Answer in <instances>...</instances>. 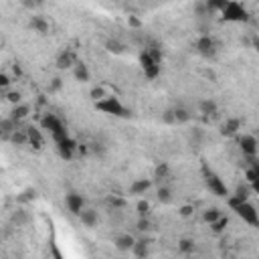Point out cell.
Here are the masks:
<instances>
[{
	"label": "cell",
	"mask_w": 259,
	"mask_h": 259,
	"mask_svg": "<svg viewBox=\"0 0 259 259\" xmlns=\"http://www.w3.org/2000/svg\"><path fill=\"white\" fill-rule=\"evenodd\" d=\"M229 206L235 210V214L239 217V219H243L247 225H251V227H257L259 225V212H257V208L249 202V200H241V198H235V196H231L229 198Z\"/></svg>",
	"instance_id": "obj_1"
},
{
	"label": "cell",
	"mask_w": 259,
	"mask_h": 259,
	"mask_svg": "<svg viewBox=\"0 0 259 259\" xmlns=\"http://www.w3.org/2000/svg\"><path fill=\"white\" fill-rule=\"evenodd\" d=\"M140 65H142V69H144V73H146V77L148 79H154V77H158V73H160V53L158 51H144L142 55H140Z\"/></svg>",
	"instance_id": "obj_2"
},
{
	"label": "cell",
	"mask_w": 259,
	"mask_h": 259,
	"mask_svg": "<svg viewBox=\"0 0 259 259\" xmlns=\"http://www.w3.org/2000/svg\"><path fill=\"white\" fill-rule=\"evenodd\" d=\"M95 107H97L99 111L107 113V115H117V117L127 115V109L123 107V103H121L117 97H113V95H107V97L95 101Z\"/></svg>",
	"instance_id": "obj_3"
},
{
	"label": "cell",
	"mask_w": 259,
	"mask_h": 259,
	"mask_svg": "<svg viewBox=\"0 0 259 259\" xmlns=\"http://www.w3.org/2000/svg\"><path fill=\"white\" fill-rule=\"evenodd\" d=\"M40 123H42V127L53 136V140H55V142H59V140H63V138H67V136H69V134H67L65 123H63L57 115H53V113H47V115L40 119Z\"/></svg>",
	"instance_id": "obj_4"
},
{
	"label": "cell",
	"mask_w": 259,
	"mask_h": 259,
	"mask_svg": "<svg viewBox=\"0 0 259 259\" xmlns=\"http://www.w3.org/2000/svg\"><path fill=\"white\" fill-rule=\"evenodd\" d=\"M202 178H204L206 188H208L212 194H217V196H227V194H229V190H227L225 182L221 180V176H219L214 170H210L208 166L202 168Z\"/></svg>",
	"instance_id": "obj_5"
},
{
	"label": "cell",
	"mask_w": 259,
	"mask_h": 259,
	"mask_svg": "<svg viewBox=\"0 0 259 259\" xmlns=\"http://www.w3.org/2000/svg\"><path fill=\"white\" fill-rule=\"evenodd\" d=\"M221 16H223V20H227V22H247V20H249L247 10H245L237 0H229V4L221 10Z\"/></svg>",
	"instance_id": "obj_6"
},
{
	"label": "cell",
	"mask_w": 259,
	"mask_h": 259,
	"mask_svg": "<svg viewBox=\"0 0 259 259\" xmlns=\"http://www.w3.org/2000/svg\"><path fill=\"white\" fill-rule=\"evenodd\" d=\"M196 53L200 57H204V59H214L217 53H219V45H217V40L212 36H206L204 34V36H200L196 40Z\"/></svg>",
	"instance_id": "obj_7"
},
{
	"label": "cell",
	"mask_w": 259,
	"mask_h": 259,
	"mask_svg": "<svg viewBox=\"0 0 259 259\" xmlns=\"http://www.w3.org/2000/svg\"><path fill=\"white\" fill-rule=\"evenodd\" d=\"M239 148H241V152H243L245 156L255 158V154H257V150H259L257 138H255V136H251V134H243V136L239 138Z\"/></svg>",
	"instance_id": "obj_8"
},
{
	"label": "cell",
	"mask_w": 259,
	"mask_h": 259,
	"mask_svg": "<svg viewBox=\"0 0 259 259\" xmlns=\"http://www.w3.org/2000/svg\"><path fill=\"white\" fill-rule=\"evenodd\" d=\"M57 150H59V156H61V158L71 160L73 154H75V150H77V144H75V140H71V138L67 136V138H63V140L57 142Z\"/></svg>",
	"instance_id": "obj_9"
},
{
	"label": "cell",
	"mask_w": 259,
	"mask_h": 259,
	"mask_svg": "<svg viewBox=\"0 0 259 259\" xmlns=\"http://www.w3.org/2000/svg\"><path fill=\"white\" fill-rule=\"evenodd\" d=\"M65 202H67V208H69L73 214H77V217H79V212L85 208L83 196H81V194H75V192H69V194L65 196Z\"/></svg>",
	"instance_id": "obj_10"
},
{
	"label": "cell",
	"mask_w": 259,
	"mask_h": 259,
	"mask_svg": "<svg viewBox=\"0 0 259 259\" xmlns=\"http://www.w3.org/2000/svg\"><path fill=\"white\" fill-rule=\"evenodd\" d=\"M247 180H249V186L255 194H259V164H253L249 170H247Z\"/></svg>",
	"instance_id": "obj_11"
},
{
	"label": "cell",
	"mask_w": 259,
	"mask_h": 259,
	"mask_svg": "<svg viewBox=\"0 0 259 259\" xmlns=\"http://www.w3.org/2000/svg\"><path fill=\"white\" fill-rule=\"evenodd\" d=\"M75 63H77V61H75V55H73L71 51H63V53L57 57V67H59V69H71Z\"/></svg>",
	"instance_id": "obj_12"
},
{
	"label": "cell",
	"mask_w": 259,
	"mask_h": 259,
	"mask_svg": "<svg viewBox=\"0 0 259 259\" xmlns=\"http://www.w3.org/2000/svg\"><path fill=\"white\" fill-rule=\"evenodd\" d=\"M79 219H81V223H83L85 227H95V225H97V212H95L93 208H83V210L79 212Z\"/></svg>",
	"instance_id": "obj_13"
},
{
	"label": "cell",
	"mask_w": 259,
	"mask_h": 259,
	"mask_svg": "<svg viewBox=\"0 0 259 259\" xmlns=\"http://www.w3.org/2000/svg\"><path fill=\"white\" fill-rule=\"evenodd\" d=\"M73 75H75V79H79L81 83L89 81V69H87V65L81 63V61H77V63L73 65Z\"/></svg>",
	"instance_id": "obj_14"
},
{
	"label": "cell",
	"mask_w": 259,
	"mask_h": 259,
	"mask_svg": "<svg viewBox=\"0 0 259 259\" xmlns=\"http://www.w3.org/2000/svg\"><path fill=\"white\" fill-rule=\"evenodd\" d=\"M134 245H136V239L132 235H119L115 239V247L119 251H130V249H134Z\"/></svg>",
	"instance_id": "obj_15"
},
{
	"label": "cell",
	"mask_w": 259,
	"mask_h": 259,
	"mask_svg": "<svg viewBox=\"0 0 259 259\" xmlns=\"http://www.w3.org/2000/svg\"><path fill=\"white\" fill-rule=\"evenodd\" d=\"M28 115V105H20V103H16L14 107H12V113H10V117L18 123V121H22L24 117Z\"/></svg>",
	"instance_id": "obj_16"
},
{
	"label": "cell",
	"mask_w": 259,
	"mask_h": 259,
	"mask_svg": "<svg viewBox=\"0 0 259 259\" xmlns=\"http://www.w3.org/2000/svg\"><path fill=\"white\" fill-rule=\"evenodd\" d=\"M26 136H28V144H32L34 148L42 146V138H40V132L36 127H26Z\"/></svg>",
	"instance_id": "obj_17"
},
{
	"label": "cell",
	"mask_w": 259,
	"mask_h": 259,
	"mask_svg": "<svg viewBox=\"0 0 259 259\" xmlns=\"http://www.w3.org/2000/svg\"><path fill=\"white\" fill-rule=\"evenodd\" d=\"M148 188H150V180L142 178V180H136V182L130 186V192H132V194H144Z\"/></svg>",
	"instance_id": "obj_18"
},
{
	"label": "cell",
	"mask_w": 259,
	"mask_h": 259,
	"mask_svg": "<svg viewBox=\"0 0 259 259\" xmlns=\"http://www.w3.org/2000/svg\"><path fill=\"white\" fill-rule=\"evenodd\" d=\"M237 130H239V119H229V121H225L221 125V134L223 136H233Z\"/></svg>",
	"instance_id": "obj_19"
},
{
	"label": "cell",
	"mask_w": 259,
	"mask_h": 259,
	"mask_svg": "<svg viewBox=\"0 0 259 259\" xmlns=\"http://www.w3.org/2000/svg\"><path fill=\"white\" fill-rule=\"evenodd\" d=\"M227 4H229V0H206V10L208 12H221Z\"/></svg>",
	"instance_id": "obj_20"
},
{
	"label": "cell",
	"mask_w": 259,
	"mask_h": 259,
	"mask_svg": "<svg viewBox=\"0 0 259 259\" xmlns=\"http://www.w3.org/2000/svg\"><path fill=\"white\" fill-rule=\"evenodd\" d=\"M30 26H32L34 30H38L40 34H45V32L49 30V24H47V22H45L40 16H34V18H32V22H30Z\"/></svg>",
	"instance_id": "obj_21"
},
{
	"label": "cell",
	"mask_w": 259,
	"mask_h": 259,
	"mask_svg": "<svg viewBox=\"0 0 259 259\" xmlns=\"http://www.w3.org/2000/svg\"><path fill=\"white\" fill-rule=\"evenodd\" d=\"M200 111H202L204 115H214V113H217V103L210 101V99H206V101L200 103Z\"/></svg>",
	"instance_id": "obj_22"
},
{
	"label": "cell",
	"mask_w": 259,
	"mask_h": 259,
	"mask_svg": "<svg viewBox=\"0 0 259 259\" xmlns=\"http://www.w3.org/2000/svg\"><path fill=\"white\" fill-rule=\"evenodd\" d=\"M223 214L217 210V208H210V210H206L204 214H202V219H204V223H208V225H212L214 221H219Z\"/></svg>",
	"instance_id": "obj_23"
},
{
	"label": "cell",
	"mask_w": 259,
	"mask_h": 259,
	"mask_svg": "<svg viewBox=\"0 0 259 259\" xmlns=\"http://www.w3.org/2000/svg\"><path fill=\"white\" fill-rule=\"evenodd\" d=\"M172 115H174V121H188V119H190L188 111H186V109H182V107L172 109Z\"/></svg>",
	"instance_id": "obj_24"
},
{
	"label": "cell",
	"mask_w": 259,
	"mask_h": 259,
	"mask_svg": "<svg viewBox=\"0 0 259 259\" xmlns=\"http://www.w3.org/2000/svg\"><path fill=\"white\" fill-rule=\"evenodd\" d=\"M170 190L166 188V186H160L158 188V200H162V202H170Z\"/></svg>",
	"instance_id": "obj_25"
},
{
	"label": "cell",
	"mask_w": 259,
	"mask_h": 259,
	"mask_svg": "<svg viewBox=\"0 0 259 259\" xmlns=\"http://www.w3.org/2000/svg\"><path fill=\"white\" fill-rule=\"evenodd\" d=\"M225 225H227V217H221L219 221H214V223L210 225V229H212L214 233H221V231L225 229Z\"/></svg>",
	"instance_id": "obj_26"
},
{
	"label": "cell",
	"mask_w": 259,
	"mask_h": 259,
	"mask_svg": "<svg viewBox=\"0 0 259 259\" xmlns=\"http://www.w3.org/2000/svg\"><path fill=\"white\" fill-rule=\"evenodd\" d=\"M134 251H136L138 255H146V241H136Z\"/></svg>",
	"instance_id": "obj_27"
},
{
	"label": "cell",
	"mask_w": 259,
	"mask_h": 259,
	"mask_svg": "<svg viewBox=\"0 0 259 259\" xmlns=\"http://www.w3.org/2000/svg\"><path fill=\"white\" fill-rule=\"evenodd\" d=\"M247 188H243V186H239L237 190H235V198H241V200H247Z\"/></svg>",
	"instance_id": "obj_28"
},
{
	"label": "cell",
	"mask_w": 259,
	"mask_h": 259,
	"mask_svg": "<svg viewBox=\"0 0 259 259\" xmlns=\"http://www.w3.org/2000/svg\"><path fill=\"white\" fill-rule=\"evenodd\" d=\"M148 208H150L148 202H144V200L138 202V212H140V217H146V214H148Z\"/></svg>",
	"instance_id": "obj_29"
},
{
	"label": "cell",
	"mask_w": 259,
	"mask_h": 259,
	"mask_svg": "<svg viewBox=\"0 0 259 259\" xmlns=\"http://www.w3.org/2000/svg\"><path fill=\"white\" fill-rule=\"evenodd\" d=\"M107 49H109L111 53H121V51H123V49H121V45H119V42H113V40H109V42H107Z\"/></svg>",
	"instance_id": "obj_30"
},
{
	"label": "cell",
	"mask_w": 259,
	"mask_h": 259,
	"mask_svg": "<svg viewBox=\"0 0 259 259\" xmlns=\"http://www.w3.org/2000/svg\"><path fill=\"white\" fill-rule=\"evenodd\" d=\"M6 97H8L10 103H18V101H20V93H18V91H10Z\"/></svg>",
	"instance_id": "obj_31"
},
{
	"label": "cell",
	"mask_w": 259,
	"mask_h": 259,
	"mask_svg": "<svg viewBox=\"0 0 259 259\" xmlns=\"http://www.w3.org/2000/svg\"><path fill=\"white\" fill-rule=\"evenodd\" d=\"M194 245H192V241H188V239H182L180 241V251H190Z\"/></svg>",
	"instance_id": "obj_32"
},
{
	"label": "cell",
	"mask_w": 259,
	"mask_h": 259,
	"mask_svg": "<svg viewBox=\"0 0 259 259\" xmlns=\"http://www.w3.org/2000/svg\"><path fill=\"white\" fill-rule=\"evenodd\" d=\"M91 97H93L95 101H99V99H103V89H101V87H97V89H93V91H91Z\"/></svg>",
	"instance_id": "obj_33"
},
{
	"label": "cell",
	"mask_w": 259,
	"mask_h": 259,
	"mask_svg": "<svg viewBox=\"0 0 259 259\" xmlns=\"http://www.w3.org/2000/svg\"><path fill=\"white\" fill-rule=\"evenodd\" d=\"M0 83H2V87H6L10 81H8V77H6V75H2V77H0Z\"/></svg>",
	"instance_id": "obj_34"
},
{
	"label": "cell",
	"mask_w": 259,
	"mask_h": 259,
	"mask_svg": "<svg viewBox=\"0 0 259 259\" xmlns=\"http://www.w3.org/2000/svg\"><path fill=\"white\" fill-rule=\"evenodd\" d=\"M180 212L186 217V214H190V212H192V208H190V206H182V210H180Z\"/></svg>",
	"instance_id": "obj_35"
},
{
	"label": "cell",
	"mask_w": 259,
	"mask_h": 259,
	"mask_svg": "<svg viewBox=\"0 0 259 259\" xmlns=\"http://www.w3.org/2000/svg\"><path fill=\"white\" fill-rule=\"evenodd\" d=\"M36 2H45V0H36Z\"/></svg>",
	"instance_id": "obj_36"
},
{
	"label": "cell",
	"mask_w": 259,
	"mask_h": 259,
	"mask_svg": "<svg viewBox=\"0 0 259 259\" xmlns=\"http://www.w3.org/2000/svg\"><path fill=\"white\" fill-rule=\"evenodd\" d=\"M257 49H259V47H257Z\"/></svg>",
	"instance_id": "obj_37"
}]
</instances>
